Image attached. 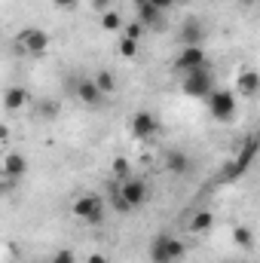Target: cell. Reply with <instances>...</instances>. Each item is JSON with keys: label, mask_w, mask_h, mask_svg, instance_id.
Returning a JSON list of instances; mask_svg holds the SVG:
<instances>
[{"label": "cell", "mask_w": 260, "mask_h": 263, "mask_svg": "<svg viewBox=\"0 0 260 263\" xmlns=\"http://www.w3.org/2000/svg\"><path fill=\"white\" fill-rule=\"evenodd\" d=\"M25 104H28V92H25L22 86H9L6 95H3V107H6L9 114H15V110H22Z\"/></svg>", "instance_id": "cell-16"}, {"label": "cell", "mask_w": 260, "mask_h": 263, "mask_svg": "<svg viewBox=\"0 0 260 263\" xmlns=\"http://www.w3.org/2000/svg\"><path fill=\"white\" fill-rule=\"evenodd\" d=\"M205 101H208V114L217 123H233L236 120V92L233 89H214Z\"/></svg>", "instance_id": "cell-4"}, {"label": "cell", "mask_w": 260, "mask_h": 263, "mask_svg": "<svg viewBox=\"0 0 260 263\" xmlns=\"http://www.w3.org/2000/svg\"><path fill=\"white\" fill-rule=\"evenodd\" d=\"M25 175H28V159H25L22 153L9 150V153L3 156V178H6V181H18V178H25Z\"/></svg>", "instance_id": "cell-13"}, {"label": "cell", "mask_w": 260, "mask_h": 263, "mask_svg": "<svg viewBox=\"0 0 260 263\" xmlns=\"http://www.w3.org/2000/svg\"><path fill=\"white\" fill-rule=\"evenodd\" d=\"M202 65H208L202 46H184L178 52V59H175V70L178 73H190V70H196V67H202Z\"/></svg>", "instance_id": "cell-10"}, {"label": "cell", "mask_w": 260, "mask_h": 263, "mask_svg": "<svg viewBox=\"0 0 260 263\" xmlns=\"http://www.w3.org/2000/svg\"><path fill=\"white\" fill-rule=\"evenodd\" d=\"M126 25H123V15L117 12V9H107V12H101V31H107V34H117V31H123Z\"/></svg>", "instance_id": "cell-19"}, {"label": "cell", "mask_w": 260, "mask_h": 263, "mask_svg": "<svg viewBox=\"0 0 260 263\" xmlns=\"http://www.w3.org/2000/svg\"><path fill=\"white\" fill-rule=\"evenodd\" d=\"M70 211H73L77 220H83V223H89V227H98V223L104 220V202L95 196V193H86V196L73 199Z\"/></svg>", "instance_id": "cell-5"}, {"label": "cell", "mask_w": 260, "mask_h": 263, "mask_svg": "<svg viewBox=\"0 0 260 263\" xmlns=\"http://www.w3.org/2000/svg\"><path fill=\"white\" fill-rule=\"evenodd\" d=\"M165 168L181 178V175L190 172V156H187L184 150H169V153H165Z\"/></svg>", "instance_id": "cell-15"}, {"label": "cell", "mask_w": 260, "mask_h": 263, "mask_svg": "<svg viewBox=\"0 0 260 263\" xmlns=\"http://www.w3.org/2000/svg\"><path fill=\"white\" fill-rule=\"evenodd\" d=\"M178 37H181L184 46H202V40H205V28H202V22H199L196 15H190V18H184Z\"/></svg>", "instance_id": "cell-12"}, {"label": "cell", "mask_w": 260, "mask_h": 263, "mask_svg": "<svg viewBox=\"0 0 260 263\" xmlns=\"http://www.w3.org/2000/svg\"><path fill=\"white\" fill-rule=\"evenodd\" d=\"M77 3H80V0H52V6H55V9H62V12H73V9H77Z\"/></svg>", "instance_id": "cell-24"}, {"label": "cell", "mask_w": 260, "mask_h": 263, "mask_svg": "<svg viewBox=\"0 0 260 263\" xmlns=\"http://www.w3.org/2000/svg\"><path fill=\"white\" fill-rule=\"evenodd\" d=\"M120 55L132 62V59L138 55V40H132V37H120Z\"/></svg>", "instance_id": "cell-22"}, {"label": "cell", "mask_w": 260, "mask_h": 263, "mask_svg": "<svg viewBox=\"0 0 260 263\" xmlns=\"http://www.w3.org/2000/svg\"><path fill=\"white\" fill-rule=\"evenodd\" d=\"M43 114H46V117H55V114H59V104H55V101L43 104Z\"/></svg>", "instance_id": "cell-27"}, {"label": "cell", "mask_w": 260, "mask_h": 263, "mask_svg": "<svg viewBox=\"0 0 260 263\" xmlns=\"http://www.w3.org/2000/svg\"><path fill=\"white\" fill-rule=\"evenodd\" d=\"M73 95L86 104V107H92V110H98L101 104H104V92H101V86L95 83V77H80L77 83H73Z\"/></svg>", "instance_id": "cell-7"}, {"label": "cell", "mask_w": 260, "mask_h": 263, "mask_svg": "<svg viewBox=\"0 0 260 263\" xmlns=\"http://www.w3.org/2000/svg\"><path fill=\"white\" fill-rule=\"evenodd\" d=\"M92 6H95V12H107L110 9V0H92Z\"/></svg>", "instance_id": "cell-25"}, {"label": "cell", "mask_w": 260, "mask_h": 263, "mask_svg": "<svg viewBox=\"0 0 260 263\" xmlns=\"http://www.w3.org/2000/svg\"><path fill=\"white\" fill-rule=\"evenodd\" d=\"M120 196L126 199V205H129L132 211L135 208H141L147 199H150V187H147V181L144 178H126V181H120Z\"/></svg>", "instance_id": "cell-8"}, {"label": "cell", "mask_w": 260, "mask_h": 263, "mask_svg": "<svg viewBox=\"0 0 260 263\" xmlns=\"http://www.w3.org/2000/svg\"><path fill=\"white\" fill-rule=\"evenodd\" d=\"M110 172H114V178H117V181L132 178V175H129V159H126V156H117V159H114V165H110Z\"/></svg>", "instance_id": "cell-21"}, {"label": "cell", "mask_w": 260, "mask_h": 263, "mask_svg": "<svg viewBox=\"0 0 260 263\" xmlns=\"http://www.w3.org/2000/svg\"><path fill=\"white\" fill-rule=\"evenodd\" d=\"M257 153H260V141L257 138H248V141L239 147V153L224 165V172L217 175V181H220V184H233V181H239V178L251 168V162H254Z\"/></svg>", "instance_id": "cell-2"}, {"label": "cell", "mask_w": 260, "mask_h": 263, "mask_svg": "<svg viewBox=\"0 0 260 263\" xmlns=\"http://www.w3.org/2000/svg\"><path fill=\"white\" fill-rule=\"evenodd\" d=\"M129 132H132V138L147 141V138H153L159 132V120L150 110H138V114H132V120H129Z\"/></svg>", "instance_id": "cell-9"}, {"label": "cell", "mask_w": 260, "mask_h": 263, "mask_svg": "<svg viewBox=\"0 0 260 263\" xmlns=\"http://www.w3.org/2000/svg\"><path fill=\"white\" fill-rule=\"evenodd\" d=\"M86 263H110V260H107V254H89Z\"/></svg>", "instance_id": "cell-28"}, {"label": "cell", "mask_w": 260, "mask_h": 263, "mask_svg": "<svg viewBox=\"0 0 260 263\" xmlns=\"http://www.w3.org/2000/svg\"><path fill=\"white\" fill-rule=\"evenodd\" d=\"M190 230H193V233H199V236L211 233V230H214V214H211L208 208H199L193 217H190Z\"/></svg>", "instance_id": "cell-17"}, {"label": "cell", "mask_w": 260, "mask_h": 263, "mask_svg": "<svg viewBox=\"0 0 260 263\" xmlns=\"http://www.w3.org/2000/svg\"><path fill=\"white\" fill-rule=\"evenodd\" d=\"M184 254H187V245L172 233H156L150 239V245H147L150 263H178Z\"/></svg>", "instance_id": "cell-1"}, {"label": "cell", "mask_w": 260, "mask_h": 263, "mask_svg": "<svg viewBox=\"0 0 260 263\" xmlns=\"http://www.w3.org/2000/svg\"><path fill=\"white\" fill-rule=\"evenodd\" d=\"M135 6H138V22L147 31H159L162 28V9H156L150 0H135Z\"/></svg>", "instance_id": "cell-11"}, {"label": "cell", "mask_w": 260, "mask_h": 263, "mask_svg": "<svg viewBox=\"0 0 260 263\" xmlns=\"http://www.w3.org/2000/svg\"><path fill=\"white\" fill-rule=\"evenodd\" d=\"M236 92L245 95V98H254L260 92V73L257 70H242V73L236 77Z\"/></svg>", "instance_id": "cell-14"}, {"label": "cell", "mask_w": 260, "mask_h": 263, "mask_svg": "<svg viewBox=\"0 0 260 263\" xmlns=\"http://www.w3.org/2000/svg\"><path fill=\"white\" fill-rule=\"evenodd\" d=\"M144 34H147V28H144L138 18H135V22H129V25L123 28V37H132V40H141Z\"/></svg>", "instance_id": "cell-23"}, {"label": "cell", "mask_w": 260, "mask_h": 263, "mask_svg": "<svg viewBox=\"0 0 260 263\" xmlns=\"http://www.w3.org/2000/svg\"><path fill=\"white\" fill-rule=\"evenodd\" d=\"M95 83L101 86L104 95H114V92H117V77H114L110 70H98V73H95Z\"/></svg>", "instance_id": "cell-20"}, {"label": "cell", "mask_w": 260, "mask_h": 263, "mask_svg": "<svg viewBox=\"0 0 260 263\" xmlns=\"http://www.w3.org/2000/svg\"><path fill=\"white\" fill-rule=\"evenodd\" d=\"M18 46H22L28 55L40 59L43 52H49L52 37H49V31H43V28H25V31L18 34Z\"/></svg>", "instance_id": "cell-6"}, {"label": "cell", "mask_w": 260, "mask_h": 263, "mask_svg": "<svg viewBox=\"0 0 260 263\" xmlns=\"http://www.w3.org/2000/svg\"><path fill=\"white\" fill-rule=\"evenodd\" d=\"M233 242H236L239 248L251 251V248H254V230H251V227H245V223L233 227Z\"/></svg>", "instance_id": "cell-18"}, {"label": "cell", "mask_w": 260, "mask_h": 263, "mask_svg": "<svg viewBox=\"0 0 260 263\" xmlns=\"http://www.w3.org/2000/svg\"><path fill=\"white\" fill-rule=\"evenodd\" d=\"M181 89H184L187 98H208L217 89L214 86V70H211V65H202V67H196V70H190V73H184Z\"/></svg>", "instance_id": "cell-3"}, {"label": "cell", "mask_w": 260, "mask_h": 263, "mask_svg": "<svg viewBox=\"0 0 260 263\" xmlns=\"http://www.w3.org/2000/svg\"><path fill=\"white\" fill-rule=\"evenodd\" d=\"M239 3H242V6H245V9H251V6H254V3H257V0H239Z\"/></svg>", "instance_id": "cell-29"}, {"label": "cell", "mask_w": 260, "mask_h": 263, "mask_svg": "<svg viewBox=\"0 0 260 263\" xmlns=\"http://www.w3.org/2000/svg\"><path fill=\"white\" fill-rule=\"evenodd\" d=\"M150 3H153V6H156V9H162V12H165V9H172V6H175V0H150Z\"/></svg>", "instance_id": "cell-26"}]
</instances>
